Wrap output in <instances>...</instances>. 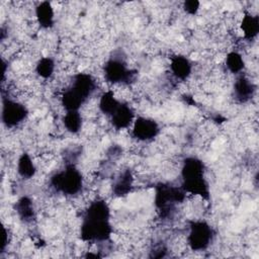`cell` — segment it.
Segmentation results:
<instances>
[{"instance_id": "obj_1", "label": "cell", "mask_w": 259, "mask_h": 259, "mask_svg": "<svg viewBox=\"0 0 259 259\" xmlns=\"http://www.w3.org/2000/svg\"><path fill=\"white\" fill-rule=\"evenodd\" d=\"M181 188L185 193L197 195L208 199L210 195L209 184L205 177V165L197 157H187L181 167Z\"/></svg>"}, {"instance_id": "obj_2", "label": "cell", "mask_w": 259, "mask_h": 259, "mask_svg": "<svg viewBox=\"0 0 259 259\" xmlns=\"http://www.w3.org/2000/svg\"><path fill=\"white\" fill-rule=\"evenodd\" d=\"M95 90L96 81L90 74L77 73L73 76L71 85L63 92L61 103L66 111L79 110Z\"/></svg>"}, {"instance_id": "obj_3", "label": "cell", "mask_w": 259, "mask_h": 259, "mask_svg": "<svg viewBox=\"0 0 259 259\" xmlns=\"http://www.w3.org/2000/svg\"><path fill=\"white\" fill-rule=\"evenodd\" d=\"M51 185L57 191L67 196H73L82 191L83 176L75 165L69 164L63 170L51 177Z\"/></svg>"}, {"instance_id": "obj_4", "label": "cell", "mask_w": 259, "mask_h": 259, "mask_svg": "<svg viewBox=\"0 0 259 259\" xmlns=\"http://www.w3.org/2000/svg\"><path fill=\"white\" fill-rule=\"evenodd\" d=\"M185 197L186 193L181 186L159 183L155 188V205L161 217L171 215L176 205L183 202Z\"/></svg>"}, {"instance_id": "obj_5", "label": "cell", "mask_w": 259, "mask_h": 259, "mask_svg": "<svg viewBox=\"0 0 259 259\" xmlns=\"http://www.w3.org/2000/svg\"><path fill=\"white\" fill-rule=\"evenodd\" d=\"M112 234L110 219L84 217L80 227V238L84 242L103 243L109 240Z\"/></svg>"}, {"instance_id": "obj_6", "label": "cell", "mask_w": 259, "mask_h": 259, "mask_svg": "<svg viewBox=\"0 0 259 259\" xmlns=\"http://www.w3.org/2000/svg\"><path fill=\"white\" fill-rule=\"evenodd\" d=\"M214 238L212 227L205 221L195 220L189 222L187 233V244L192 251H205Z\"/></svg>"}, {"instance_id": "obj_7", "label": "cell", "mask_w": 259, "mask_h": 259, "mask_svg": "<svg viewBox=\"0 0 259 259\" xmlns=\"http://www.w3.org/2000/svg\"><path fill=\"white\" fill-rule=\"evenodd\" d=\"M135 71L131 70L123 59L109 58L103 66L104 79L111 84H130L135 78Z\"/></svg>"}, {"instance_id": "obj_8", "label": "cell", "mask_w": 259, "mask_h": 259, "mask_svg": "<svg viewBox=\"0 0 259 259\" xmlns=\"http://www.w3.org/2000/svg\"><path fill=\"white\" fill-rule=\"evenodd\" d=\"M28 110L21 102L3 97L1 119L6 127L13 128L21 124L27 117Z\"/></svg>"}, {"instance_id": "obj_9", "label": "cell", "mask_w": 259, "mask_h": 259, "mask_svg": "<svg viewBox=\"0 0 259 259\" xmlns=\"http://www.w3.org/2000/svg\"><path fill=\"white\" fill-rule=\"evenodd\" d=\"M160 133L158 122L150 117L138 116L132 124V136L139 142L153 141Z\"/></svg>"}, {"instance_id": "obj_10", "label": "cell", "mask_w": 259, "mask_h": 259, "mask_svg": "<svg viewBox=\"0 0 259 259\" xmlns=\"http://www.w3.org/2000/svg\"><path fill=\"white\" fill-rule=\"evenodd\" d=\"M256 92V85L246 76L238 75L233 85V96L239 103H246L250 101Z\"/></svg>"}, {"instance_id": "obj_11", "label": "cell", "mask_w": 259, "mask_h": 259, "mask_svg": "<svg viewBox=\"0 0 259 259\" xmlns=\"http://www.w3.org/2000/svg\"><path fill=\"white\" fill-rule=\"evenodd\" d=\"M111 125L116 130H124L128 126H132L136 116L133 108L124 102H120L118 107L114 110V112L109 116Z\"/></svg>"}, {"instance_id": "obj_12", "label": "cell", "mask_w": 259, "mask_h": 259, "mask_svg": "<svg viewBox=\"0 0 259 259\" xmlns=\"http://www.w3.org/2000/svg\"><path fill=\"white\" fill-rule=\"evenodd\" d=\"M170 72L177 80L185 81L191 75L192 64L185 56H174L170 60Z\"/></svg>"}, {"instance_id": "obj_13", "label": "cell", "mask_w": 259, "mask_h": 259, "mask_svg": "<svg viewBox=\"0 0 259 259\" xmlns=\"http://www.w3.org/2000/svg\"><path fill=\"white\" fill-rule=\"evenodd\" d=\"M35 18L41 28L49 29L55 24V11L52 3L42 1L35 7Z\"/></svg>"}, {"instance_id": "obj_14", "label": "cell", "mask_w": 259, "mask_h": 259, "mask_svg": "<svg viewBox=\"0 0 259 259\" xmlns=\"http://www.w3.org/2000/svg\"><path fill=\"white\" fill-rule=\"evenodd\" d=\"M134 186V176L130 169H125L115 178L112 186V192L117 197L126 196Z\"/></svg>"}, {"instance_id": "obj_15", "label": "cell", "mask_w": 259, "mask_h": 259, "mask_svg": "<svg viewBox=\"0 0 259 259\" xmlns=\"http://www.w3.org/2000/svg\"><path fill=\"white\" fill-rule=\"evenodd\" d=\"M14 210L23 223H30L35 219L33 201L28 196H21L14 203Z\"/></svg>"}, {"instance_id": "obj_16", "label": "cell", "mask_w": 259, "mask_h": 259, "mask_svg": "<svg viewBox=\"0 0 259 259\" xmlns=\"http://www.w3.org/2000/svg\"><path fill=\"white\" fill-rule=\"evenodd\" d=\"M241 30L244 38L253 40L259 32V17L256 14L246 12L241 21Z\"/></svg>"}, {"instance_id": "obj_17", "label": "cell", "mask_w": 259, "mask_h": 259, "mask_svg": "<svg viewBox=\"0 0 259 259\" xmlns=\"http://www.w3.org/2000/svg\"><path fill=\"white\" fill-rule=\"evenodd\" d=\"M36 167L31 159L30 155L27 153H22L17 161V173L18 175L24 179L28 180L35 175Z\"/></svg>"}, {"instance_id": "obj_18", "label": "cell", "mask_w": 259, "mask_h": 259, "mask_svg": "<svg viewBox=\"0 0 259 259\" xmlns=\"http://www.w3.org/2000/svg\"><path fill=\"white\" fill-rule=\"evenodd\" d=\"M120 102L121 101H119L115 97L113 91L107 90L104 93H102V95L100 96L98 107H99V110L103 114H105L109 117L114 112V110L118 107Z\"/></svg>"}, {"instance_id": "obj_19", "label": "cell", "mask_w": 259, "mask_h": 259, "mask_svg": "<svg viewBox=\"0 0 259 259\" xmlns=\"http://www.w3.org/2000/svg\"><path fill=\"white\" fill-rule=\"evenodd\" d=\"M65 128L71 134H78L82 128V115L79 110L66 111L62 118Z\"/></svg>"}, {"instance_id": "obj_20", "label": "cell", "mask_w": 259, "mask_h": 259, "mask_svg": "<svg viewBox=\"0 0 259 259\" xmlns=\"http://www.w3.org/2000/svg\"><path fill=\"white\" fill-rule=\"evenodd\" d=\"M226 67L232 74L240 75L242 74L244 68H245V61L242 57V55L236 51L230 52L225 61Z\"/></svg>"}, {"instance_id": "obj_21", "label": "cell", "mask_w": 259, "mask_h": 259, "mask_svg": "<svg viewBox=\"0 0 259 259\" xmlns=\"http://www.w3.org/2000/svg\"><path fill=\"white\" fill-rule=\"evenodd\" d=\"M55 61L50 57L40 58L35 64V73L42 79H49L55 72Z\"/></svg>"}, {"instance_id": "obj_22", "label": "cell", "mask_w": 259, "mask_h": 259, "mask_svg": "<svg viewBox=\"0 0 259 259\" xmlns=\"http://www.w3.org/2000/svg\"><path fill=\"white\" fill-rule=\"evenodd\" d=\"M183 10L189 15H195L200 7V2L197 0H187L183 2Z\"/></svg>"}]
</instances>
